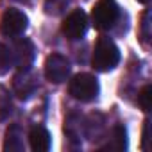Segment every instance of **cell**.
I'll return each mask as SVG.
<instances>
[{
    "label": "cell",
    "instance_id": "obj_15",
    "mask_svg": "<svg viewBox=\"0 0 152 152\" xmlns=\"http://www.w3.org/2000/svg\"><path fill=\"white\" fill-rule=\"evenodd\" d=\"M150 99H152V86L147 84V86H143L141 91L138 93V104H140V107H141L145 113L150 111Z\"/></svg>",
    "mask_w": 152,
    "mask_h": 152
},
{
    "label": "cell",
    "instance_id": "obj_7",
    "mask_svg": "<svg viewBox=\"0 0 152 152\" xmlns=\"http://www.w3.org/2000/svg\"><path fill=\"white\" fill-rule=\"evenodd\" d=\"M11 54H13V64L18 70H31L36 57V48L29 38H20L15 41Z\"/></svg>",
    "mask_w": 152,
    "mask_h": 152
},
{
    "label": "cell",
    "instance_id": "obj_18",
    "mask_svg": "<svg viewBox=\"0 0 152 152\" xmlns=\"http://www.w3.org/2000/svg\"><path fill=\"white\" fill-rule=\"evenodd\" d=\"M138 2H140V4H148L150 0H138Z\"/></svg>",
    "mask_w": 152,
    "mask_h": 152
},
{
    "label": "cell",
    "instance_id": "obj_9",
    "mask_svg": "<svg viewBox=\"0 0 152 152\" xmlns=\"http://www.w3.org/2000/svg\"><path fill=\"white\" fill-rule=\"evenodd\" d=\"M29 143H31L32 150H36V152H47L50 148V145H52L50 132L43 125H36L29 132Z\"/></svg>",
    "mask_w": 152,
    "mask_h": 152
},
{
    "label": "cell",
    "instance_id": "obj_10",
    "mask_svg": "<svg viewBox=\"0 0 152 152\" xmlns=\"http://www.w3.org/2000/svg\"><path fill=\"white\" fill-rule=\"evenodd\" d=\"M25 148L23 145V131L20 125L13 124L6 131V140H4V150L6 152H22Z\"/></svg>",
    "mask_w": 152,
    "mask_h": 152
},
{
    "label": "cell",
    "instance_id": "obj_4",
    "mask_svg": "<svg viewBox=\"0 0 152 152\" xmlns=\"http://www.w3.org/2000/svg\"><path fill=\"white\" fill-rule=\"evenodd\" d=\"M27 25H29V18L25 13L18 9H7L0 20V32L6 38H20L27 31Z\"/></svg>",
    "mask_w": 152,
    "mask_h": 152
},
{
    "label": "cell",
    "instance_id": "obj_16",
    "mask_svg": "<svg viewBox=\"0 0 152 152\" xmlns=\"http://www.w3.org/2000/svg\"><path fill=\"white\" fill-rule=\"evenodd\" d=\"M150 34H152V31H150V11L147 9L141 16V38H143V41H148Z\"/></svg>",
    "mask_w": 152,
    "mask_h": 152
},
{
    "label": "cell",
    "instance_id": "obj_1",
    "mask_svg": "<svg viewBox=\"0 0 152 152\" xmlns=\"http://www.w3.org/2000/svg\"><path fill=\"white\" fill-rule=\"evenodd\" d=\"M118 63H120V50L115 45V41L106 36L99 38L95 50H93V57H91L93 68L99 72H109Z\"/></svg>",
    "mask_w": 152,
    "mask_h": 152
},
{
    "label": "cell",
    "instance_id": "obj_5",
    "mask_svg": "<svg viewBox=\"0 0 152 152\" xmlns=\"http://www.w3.org/2000/svg\"><path fill=\"white\" fill-rule=\"evenodd\" d=\"M63 34L66 39L70 41H75V39H81L86 31H88V16L83 9H73L63 22V27H61Z\"/></svg>",
    "mask_w": 152,
    "mask_h": 152
},
{
    "label": "cell",
    "instance_id": "obj_13",
    "mask_svg": "<svg viewBox=\"0 0 152 152\" xmlns=\"http://www.w3.org/2000/svg\"><path fill=\"white\" fill-rule=\"evenodd\" d=\"M68 4H70V0H45L43 9L50 16H59V15H63L66 11Z\"/></svg>",
    "mask_w": 152,
    "mask_h": 152
},
{
    "label": "cell",
    "instance_id": "obj_17",
    "mask_svg": "<svg viewBox=\"0 0 152 152\" xmlns=\"http://www.w3.org/2000/svg\"><path fill=\"white\" fill-rule=\"evenodd\" d=\"M148 127H150V120H145L143 122V132H141V147L143 150H148Z\"/></svg>",
    "mask_w": 152,
    "mask_h": 152
},
{
    "label": "cell",
    "instance_id": "obj_12",
    "mask_svg": "<svg viewBox=\"0 0 152 152\" xmlns=\"http://www.w3.org/2000/svg\"><path fill=\"white\" fill-rule=\"evenodd\" d=\"M13 113V100H11V93L7 91V88H4L0 84V122H4L11 116Z\"/></svg>",
    "mask_w": 152,
    "mask_h": 152
},
{
    "label": "cell",
    "instance_id": "obj_11",
    "mask_svg": "<svg viewBox=\"0 0 152 152\" xmlns=\"http://www.w3.org/2000/svg\"><path fill=\"white\" fill-rule=\"evenodd\" d=\"M104 150H125L127 148V131L124 125H115L111 131V138L104 147Z\"/></svg>",
    "mask_w": 152,
    "mask_h": 152
},
{
    "label": "cell",
    "instance_id": "obj_3",
    "mask_svg": "<svg viewBox=\"0 0 152 152\" xmlns=\"http://www.w3.org/2000/svg\"><path fill=\"white\" fill-rule=\"evenodd\" d=\"M118 18H120V7L116 4V0H99L93 6L91 22H93L95 29L107 31L116 23Z\"/></svg>",
    "mask_w": 152,
    "mask_h": 152
},
{
    "label": "cell",
    "instance_id": "obj_14",
    "mask_svg": "<svg viewBox=\"0 0 152 152\" xmlns=\"http://www.w3.org/2000/svg\"><path fill=\"white\" fill-rule=\"evenodd\" d=\"M11 68H13V54L4 43H0V75H6Z\"/></svg>",
    "mask_w": 152,
    "mask_h": 152
},
{
    "label": "cell",
    "instance_id": "obj_2",
    "mask_svg": "<svg viewBox=\"0 0 152 152\" xmlns=\"http://www.w3.org/2000/svg\"><path fill=\"white\" fill-rule=\"evenodd\" d=\"M68 91L75 100H79V102H91V100H95L99 97L100 86H99V81H97L95 75H91V73H77L70 81Z\"/></svg>",
    "mask_w": 152,
    "mask_h": 152
},
{
    "label": "cell",
    "instance_id": "obj_19",
    "mask_svg": "<svg viewBox=\"0 0 152 152\" xmlns=\"http://www.w3.org/2000/svg\"><path fill=\"white\" fill-rule=\"evenodd\" d=\"M16 2H23V4H27V2H29V0H16Z\"/></svg>",
    "mask_w": 152,
    "mask_h": 152
},
{
    "label": "cell",
    "instance_id": "obj_6",
    "mask_svg": "<svg viewBox=\"0 0 152 152\" xmlns=\"http://www.w3.org/2000/svg\"><path fill=\"white\" fill-rule=\"evenodd\" d=\"M70 61L61 56V54H50L45 61V77L54 83V84H61L68 79L70 75Z\"/></svg>",
    "mask_w": 152,
    "mask_h": 152
},
{
    "label": "cell",
    "instance_id": "obj_8",
    "mask_svg": "<svg viewBox=\"0 0 152 152\" xmlns=\"http://www.w3.org/2000/svg\"><path fill=\"white\" fill-rule=\"evenodd\" d=\"M38 90V77L31 70H20L13 77V91L18 99L27 100Z\"/></svg>",
    "mask_w": 152,
    "mask_h": 152
}]
</instances>
